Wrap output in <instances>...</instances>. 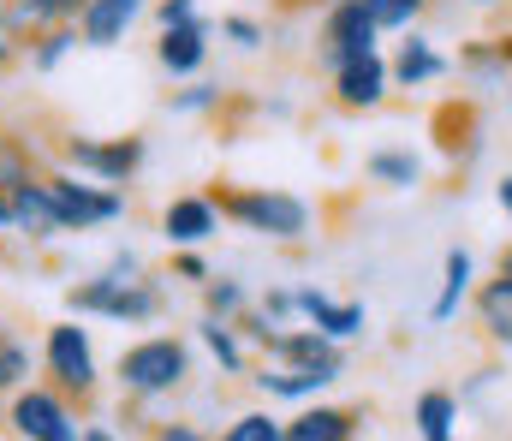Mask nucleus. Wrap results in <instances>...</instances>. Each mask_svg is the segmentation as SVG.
Segmentation results:
<instances>
[{"mask_svg":"<svg viewBox=\"0 0 512 441\" xmlns=\"http://www.w3.org/2000/svg\"><path fill=\"white\" fill-rule=\"evenodd\" d=\"M441 72H447V60L435 54V42L417 36V30H405V42H399V54H393V90H423V84H435Z\"/></svg>","mask_w":512,"mask_h":441,"instance_id":"nucleus-18","label":"nucleus"},{"mask_svg":"<svg viewBox=\"0 0 512 441\" xmlns=\"http://www.w3.org/2000/svg\"><path fill=\"white\" fill-rule=\"evenodd\" d=\"M477 322H483V334L495 340V346H512V275H495V281H483L477 293Z\"/></svg>","mask_w":512,"mask_h":441,"instance_id":"nucleus-22","label":"nucleus"},{"mask_svg":"<svg viewBox=\"0 0 512 441\" xmlns=\"http://www.w3.org/2000/svg\"><path fill=\"white\" fill-rule=\"evenodd\" d=\"M12 60H18V42H12V36H6V30H0V72H6V66H12Z\"/></svg>","mask_w":512,"mask_h":441,"instance_id":"nucleus-36","label":"nucleus"},{"mask_svg":"<svg viewBox=\"0 0 512 441\" xmlns=\"http://www.w3.org/2000/svg\"><path fill=\"white\" fill-rule=\"evenodd\" d=\"M495 197H501V209H507V221H512V173L501 179V185H495Z\"/></svg>","mask_w":512,"mask_h":441,"instance_id":"nucleus-39","label":"nucleus"},{"mask_svg":"<svg viewBox=\"0 0 512 441\" xmlns=\"http://www.w3.org/2000/svg\"><path fill=\"white\" fill-rule=\"evenodd\" d=\"M78 42H84V36H78V24H54V30H42L24 54H30V66H36V72H54V66H60Z\"/></svg>","mask_w":512,"mask_h":441,"instance_id":"nucleus-23","label":"nucleus"},{"mask_svg":"<svg viewBox=\"0 0 512 441\" xmlns=\"http://www.w3.org/2000/svg\"><path fill=\"white\" fill-rule=\"evenodd\" d=\"M471 6H501V0H471Z\"/></svg>","mask_w":512,"mask_h":441,"instance_id":"nucleus-42","label":"nucleus"},{"mask_svg":"<svg viewBox=\"0 0 512 441\" xmlns=\"http://www.w3.org/2000/svg\"><path fill=\"white\" fill-rule=\"evenodd\" d=\"M24 382H30V346L0 334V394H18Z\"/></svg>","mask_w":512,"mask_h":441,"instance_id":"nucleus-27","label":"nucleus"},{"mask_svg":"<svg viewBox=\"0 0 512 441\" xmlns=\"http://www.w3.org/2000/svg\"><path fill=\"white\" fill-rule=\"evenodd\" d=\"M155 60H161V72H173V78H197V72H203V60H209V24H203V18H191V24L161 30Z\"/></svg>","mask_w":512,"mask_h":441,"instance_id":"nucleus-15","label":"nucleus"},{"mask_svg":"<svg viewBox=\"0 0 512 441\" xmlns=\"http://www.w3.org/2000/svg\"><path fill=\"white\" fill-rule=\"evenodd\" d=\"M364 6H370V18L382 24V36L387 30H411V24L429 12V0H364Z\"/></svg>","mask_w":512,"mask_h":441,"instance_id":"nucleus-28","label":"nucleus"},{"mask_svg":"<svg viewBox=\"0 0 512 441\" xmlns=\"http://www.w3.org/2000/svg\"><path fill=\"white\" fill-rule=\"evenodd\" d=\"M185 376H191V346L179 334H143V340H131L126 352H120V364H114V382L131 400L179 394Z\"/></svg>","mask_w":512,"mask_h":441,"instance_id":"nucleus-3","label":"nucleus"},{"mask_svg":"<svg viewBox=\"0 0 512 441\" xmlns=\"http://www.w3.org/2000/svg\"><path fill=\"white\" fill-rule=\"evenodd\" d=\"M149 441H215V436H203L197 424H179V418H173V424H155Z\"/></svg>","mask_w":512,"mask_h":441,"instance_id":"nucleus-35","label":"nucleus"},{"mask_svg":"<svg viewBox=\"0 0 512 441\" xmlns=\"http://www.w3.org/2000/svg\"><path fill=\"white\" fill-rule=\"evenodd\" d=\"M42 185H48V197H54L66 233H90V227H108V221L126 215V191H120V185L84 179V173H78V179H72V173H42Z\"/></svg>","mask_w":512,"mask_h":441,"instance_id":"nucleus-6","label":"nucleus"},{"mask_svg":"<svg viewBox=\"0 0 512 441\" xmlns=\"http://www.w3.org/2000/svg\"><path fill=\"white\" fill-rule=\"evenodd\" d=\"M471 293H477V257H471L465 245H453L447 263H441V293H435V304H429V316H435V322H453L459 304H465Z\"/></svg>","mask_w":512,"mask_h":441,"instance_id":"nucleus-19","label":"nucleus"},{"mask_svg":"<svg viewBox=\"0 0 512 441\" xmlns=\"http://www.w3.org/2000/svg\"><path fill=\"white\" fill-rule=\"evenodd\" d=\"M364 167H370V179H376V185H393V191H405V185H417V173H423L411 149H376V155H370Z\"/></svg>","mask_w":512,"mask_h":441,"instance_id":"nucleus-24","label":"nucleus"},{"mask_svg":"<svg viewBox=\"0 0 512 441\" xmlns=\"http://www.w3.org/2000/svg\"><path fill=\"white\" fill-rule=\"evenodd\" d=\"M221 203L209 197V191H185V197H173L167 209H161V233H167V245L173 251H203L215 233H221Z\"/></svg>","mask_w":512,"mask_h":441,"instance_id":"nucleus-10","label":"nucleus"},{"mask_svg":"<svg viewBox=\"0 0 512 441\" xmlns=\"http://www.w3.org/2000/svg\"><path fill=\"white\" fill-rule=\"evenodd\" d=\"M387 90H393V60H382V48L334 72V102L346 114H376L387 102Z\"/></svg>","mask_w":512,"mask_h":441,"instance_id":"nucleus-11","label":"nucleus"},{"mask_svg":"<svg viewBox=\"0 0 512 441\" xmlns=\"http://www.w3.org/2000/svg\"><path fill=\"white\" fill-rule=\"evenodd\" d=\"M173 275L203 287V281H209V263H203V251H173Z\"/></svg>","mask_w":512,"mask_h":441,"instance_id":"nucleus-33","label":"nucleus"},{"mask_svg":"<svg viewBox=\"0 0 512 441\" xmlns=\"http://www.w3.org/2000/svg\"><path fill=\"white\" fill-rule=\"evenodd\" d=\"M30 179H42V173H36V161H30V149L12 144V138H0V185H6V191H18V185H30Z\"/></svg>","mask_w":512,"mask_h":441,"instance_id":"nucleus-29","label":"nucleus"},{"mask_svg":"<svg viewBox=\"0 0 512 441\" xmlns=\"http://www.w3.org/2000/svg\"><path fill=\"white\" fill-rule=\"evenodd\" d=\"M197 340L209 346V358H215L227 376H245L251 352H245V328H239V322H227V316H209V310H203V322H197Z\"/></svg>","mask_w":512,"mask_h":441,"instance_id":"nucleus-20","label":"nucleus"},{"mask_svg":"<svg viewBox=\"0 0 512 441\" xmlns=\"http://www.w3.org/2000/svg\"><path fill=\"white\" fill-rule=\"evenodd\" d=\"M268 400H286V406H310L328 382H340L334 370H310V364H280V358H262V370L251 376Z\"/></svg>","mask_w":512,"mask_h":441,"instance_id":"nucleus-12","label":"nucleus"},{"mask_svg":"<svg viewBox=\"0 0 512 441\" xmlns=\"http://www.w3.org/2000/svg\"><path fill=\"white\" fill-rule=\"evenodd\" d=\"M12 233H24L36 245H48L54 233H66V221H60V209H54V197H48L42 179H30V185L12 191Z\"/></svg>","mask_w":512,"mask_h":441,"instance_id":"nucleus-16","label":"nucleus"},{"mask_svg":"<svg viewBox=\"0 0 512 441\" xmlns=\"http://www.w3.org/2000/svg\"><path fill=\"white\" fill-rule=\"evenodd\" d=\"M411 424H417V441H459V400L447 388H423L411 406Z\"/></svg>","mask_w":512,"mask_h":441,"instance_id":"nucleus-21","label":"nucleus"},{"mask_svg":"<svg viewBox=\"0 0 512 441\" xmlns=\"http://www.w3.org/2000/svg\"><path fill=\"white\" fill-rule=\"evenodd\" d=\"M203 310H209V316H227V322H239L251 304H245V287H239V281H227V275H209V281H203Z\"/></svg>","mask_w":512,"mask_h":441,"instance_id":"nucleus-25","label":"nucleus"},{"mask_svg":"<svg viewBox=\"0 0 512 441\" xmlns=\"http://www.w3.org/2000/svg\"><path fill=\"white\" fill-rule=\"evenodd\" d=\"M24 6H36V12H42L48 24H78L90 0H24Z\"/></svg>","mask_w":512,"mask_h":441,"instance_id":"nucleus-32","label":"nucleus"},{"mask_svg":"<svg viewBox=\"0 0 512 441\" xmlns=\"http://www.w3.org/2000/svg\"><path fill=\"white\" fill-rule=\"evenodd\" d=\"M143 6H149V0H90L84 18H78L84 48H120L131 36V24L143 18Z\"/></svg>","mask_w":512,"mask_h":441,"instance_id":"nucleus-14","label":"nucleus"},{"mask_svg":"<svg viewBox=\"0 0 512 441\" xmlns=\"http://www.w3.org/2000/svg\"><path fill=\"white\" fill-rule=\"evenodd\" d=\"M66 167H78L84 179H102V185H131L137 167H143V138L126 132V138H66Z\"/></svg>","mask_w":512,"mask_h":441,"instance_id":"nucleus-8","label":"nucleus"},{"mask_svg":"<svg viewBox=\"0 0 512 441\" xmlns=\"http://www.w3.org/2000/svg\"><path fill=\"white\" fill-rule=\"evenodd\" d=\"M173 114H215L221 108V84H191V90H173L167 96Z\"/></svg>","mask_w":512,"mask_h":441,"instance_id":"nucleus-30","label":"nucleus"},{"mask_svg":"<svg viewBox=\"0 0 512 441\" xmlns=\"http://www.w3.org/2000/svg\"><path fill=\"white\" fill-rule=\"evenodd\" d=\"M376 42H382V24L370 18V6H364V0H334V6H322L316 54H322V66H328V72H340V66H352V60L376 54Z\"/></svg>","mask_w":512,"mask_h":441,"instance_id":"nucleus-7","label":"nucleus"},{"mask_svg":"<svg viewBox=\"0 0 512 441\" xmlns=\"http://www.w3.org/2000/svg\"><path fill=\"white\" fill-rule=\"evenodd\" d=\"M215 441H286V424L274 412H239Z\"/></svg>","mask_w":512,"mask_h":441,"instance_id":"nucleus-26","label":"nucleus"},{"mask_svg":"<svg viewBox=\"0 0 512 441\" xmlns=\"http://www.w3.org/2000/svg\"><path fill=\"white\" fill-rule=\"evenodd\" d=\"M6 430L18 441H84L72 394H60L54 382H24L18 394H6Z\"/></svg>","mask_w":512,"mask_h":441,"instance_id":"nucleus-4","label":"nucleus"},{"mask_svg":"<svg viewBox=\"0 0 512 441\" xmlns=\"http://www.w3.org/2000/svg\"><path fill=\"white\" fill-rule=\"evenodd\" d=\"M286 441H358V412L310 400V406H298L286 418Z\"/></svg>","mask_w":512,"mask_h":441,"instance_id":"nucleus-17","label":"nucleus"},{"mask_svg":"<svg viewBox=\"0 0 512 441\" xmlns=\"http://www.w3.org/2000/svg\"><path fill=\"white\" fill-rule=\"evenodd\" d=\"M501 275H512V239H507V251H501Z\"/></svg>","mask_w":512,"mask_h":441,"instance_id":"nucleus-41","label":"nucleus"},{"mask_svg":"<svg viewBox=\"0 0 512 441\" xmlns=\"http://www.w3.org/2000/svg\"><path fill=\"white\" fill-rule=\"evenodd\" d=\"M84 441H120L108 424H84Z\"/></svg>","mask_w":512,"mask_h":441,"instance_id":"nucleus-37","label":"nucleus"},{"mask_svg":"<svg viewBox=\"0 0 512 441\" xmlns=\"http://www.w3.org/2000/svg\"><path fill=\"white\" fill-rule=\"evenodd\" d=\"M298 310H304L310 328H322V334L340 340V346L364 334V304H352V298H328L322 287H298Z\"/></svg>","mask_w":512,"mask_h":441,"instance_id":"nucleus-13","label":"nucleus"},{"mask_svg":"<svg viewBox=\"0 0 512 441\" xmlns=\"http://www.w3.org/2000/svg\"><path fill=\"white\" fill-rule=\"evenodd\" d=\"M0 227L12 233V191H6V185H0Z\"/></svg>","mask_w":512,"mask_h":441,"instance_id":"nucleus-38","label":"nucleus"},{"mask_svg":"<svg viewBox=\"0 0 512 441\" xmlns=\"http://www.w3.org/2000/svg\"><path fill=\"white\" fill-rule=\"evenodd\" d=\"M221 36H227V42H239V48H262V24H256V18H245V12L221 18Z\"/></svg>","mask_w":512,"mask_h":441,"instance_id":"nucleus-31","label":"nucleus"},{"mask_svg":"<svg viewBox=\"0 0 512 441\" xmlns=\"http://www.w3.org/2000/svg\"><path fill=\"white\" fill-rule=\"evenodd\" d=\"M262 358H280V364H310V370H346V352H340V340H328L322 328H310V322H292V328H268L262 340Z\"/></svg>","mask_w":512,"mask_h":441,"instance_id":"nucleus-9","label":"nucleus"},{"mask_svg":"<svg viewBox=\"0 0 512 441\" xmlns=\"http://www.w3.org/2000/svg\"><path fill=\"white\" fill-rule=\"evenodd\" d=\"M215 203H221V215H227L239 233H256V239L298 245V239L310 233V203L292 197V191H268V185H221Z\"/></svg>","mask_w":512,"mask_h":441,"instance_id":"nucleus-2","label":"nucleus"},{"mask_svg":"<svg viewBox=\"0 0 512 441\" xmlns=\"http://www.w3.org/2000/svg\"><path fill=\"white\" fill-rule=\"evenodd\" d=\"M191 18H197V0H161V6H155V24H161V30L191 24Z\"/></svg>","mask_w":512,"mask_h":441,"instance_id":"nucleus-34","label":"nucleus"},{"mask_svg":"<svg viewBox=\"0 0 512 441\" xmlns=\"http://www.w3.org/2000/svg\"><path fill=\"white\" fill-rule=\"evenodd\" d=\"M42 376L60 388V394H72L78 406L102 388V364H96V346H90V328H78V322H54L48 334H42Z\"/></svg>","mask_w":512,"mask_h":441,"instance_id":"nucleus-5","label":"nucleus"},{"mask_svg":"<svg viewBox=\"0 0 512 441\" xmlns=\"http://www.w3.org/2000/svg\"><path fill=\"white\" fill-rule=\"evenodd\" d=\"M66 304H72L78 316H108V322H126V328L161 316V293L143 281V263H137L131 251L126 257H114L102 275H90L84 287H72Z\"/></svg>","mask_w":512,"mask_h":441,"instance_id":"nucleus-1","label":"nucleus"},{"mask_svg":"<svg viewBox=\"0 0 512 441\" xmlns=\"http://www.w3.org/2000/svg\"><path fill=\"white\" fill-rule=\"evenodd\" d=\"M274 6H286V12H298V6H334V0H274Z\"/></svg>","mask_w":512,"mask_h":441,"instance_id":"nucleus-40","label":"nucleus"}]
</instances>
